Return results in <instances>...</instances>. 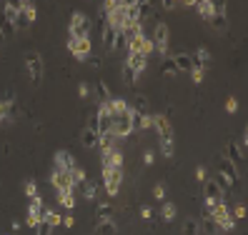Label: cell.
Listing matches in <instances>:
<instances>
[{"label": "cell", "instance_id": "6da1fadb", "mask_svg": "<svg viewBox=\"0 0 248 235\" xmlns=\"http://www.w3.org/2000/svg\"><path fill=\"white\" fill-rule=\"evenodd\" d=\"M208 208V205H206ZM211 210V218H213V223L218 225V230L221 233H228V230H233L236 228V223L238 220L231 215V210L226 208V203H218V205H213V208H208Z\"/></svg>", "mask_w": 248, "mask_h": 235}, {"label": "cell", "instance_id": "7a4b0ae2", "mask_svg": "<svg viewBox=\"0 0 248 235\" xmlns=\"http://www.w3.org/2000/svg\"><path fill=\"white\" fill-rule=\"evenodd\" d=\"M168 38H170V28L166 23H155L153 28V33H151V40H153V48L158 50V55H163L168 58Z\"/></svg>", "mask_w": 248, "mask_h": 235}, {"label": "cell", "instance_id": "3957f363", "mask_svg": "<svg viewBox=\"0 0 248 235\" xmlns=\"http://www.w3.org/2000/svg\"><path fill=\"white\" fill-rule=\"evenodd\" d=\"M68 33H70V38H88V33H91V18L85 15V13H80V10L73 13Z\"/></svg>", "mask_w": 248, "mask_h": 235}, {"label": "cell", "instance_id": "277c9868", "mask_svg": "<svg viewBox=\"0 0 248 235\" xmlns=\"http://www.w3.org/2000/svg\"><path fill=\"white\" fill-rule=\"evenodd\" d=\"M110 133L118 138V140H125L130 133H133V125H130V108L125 113H118L113 115V123H110Z\"/></svg>", "mask_w": 248, "mask_h": 235}, {"label": "cell", "instance_id": "5b68a950", "mask_svg": "<svg viewBox=\"0 0 248 235\" xmlns=\"http://www.w3.org/2000/svg\"><path fill=\"white\" fill-rule=\"evenodd\" d=\"M103 183L108 195L115 198L121 193V183H123V168H103Z\"/></svg>", "mask_w": 248, "mask_h": 235}, {"label": "cell", "instance_id": "8992f818", "mask_svg": "<svg viewBox=\"0 0 248 235\" xmlns=\"http://www.w3.org/2000/svg\"><path fill=\"white\" fill-rule=\"evenodd\" d=\"M91 38H68V50L73 53V58L80 63H85L91 58Z\"/></svg>", "mask_w": 248, "mask_h": 235}, {"label": "cell", "instance_id": "52a82bcc", "mask_svg": "<svg viewBox=\"0 0 248 235\" xmlns=\"http://www.w3.org/2000/svg\"><path fill=\"white\" fill-rule=\"evenodd\" d=\"M25 70H28L31 83L33 85H40V80H43V58L38 53H28L25 55Z\"/></svg>", "mask_w": 248, "mask_h": 235}, {"label": "cell", "instance_id": "ba28073f", "mask_svg": "<svg viewBox=\"0 0 248 235\" xmlns=\"http://www.w3.org/2000/svg\"><path fill=\"white\" fill-rule=\"evenodd\" d=\"M153 130L158 133V143H173V125L166 115H153Z\"/></svg>", "mask_w": 248, "mask_h": 235}, {"label": "cell", "instance_id": "9c48e42d", "mask_svg": "<svg viewBox=\"0 0 248 235\" xmlns=\"http://www.w3.org/2000/svg\"><path fill=\"white\" fill-rule=\"evenodd\" d=\"M50 185L58 190V193H65V190H76V185H73V175L65 173V170H55L50 173Z\"/></svg>", "mask_w": 248, "mask_h": 235}, {"label": "cell", "instance_id": "30bf717a", "mask_svg": "<svg viewBox=\"0 0 248 235\" xmlns=\"http://www.w3.org/2000/svg\"><path fill=\"white\" fill-rule=\"evenodd\" d=\"M203 198H206V205H208V208H213V205H218V203H226L223 190L218 188L213 180H203Z\"/></svg>", "mask_w": 248, "mask_h": 235}, {"label": "cell", "instance_id": "8fae6325", "mask_svg": "<svg viewBox=\"0 0 248 235\" xmlns=\"http://www.w3.org/2000/svg\"><path fill=\"white\" fill-rule=\"evenodd\" d=\"M53 165H55V170H65V173H73L76 170V158H73L68 150H58L55 155H53Z\"/></svg>", "mask_w": 248, "mask_h": 235}, {"label": "cell", "instance_id": "7c38bea8", "mask_svg": "<svg viewBox=\"0 0 248 235\" xmlns=\"http://www.w3.org/2000/svg\"><path fill=\"white\" fill-rule=\"evenodd\" d=\"M221 230H218V225L213 223V218H211V210L206 208L203 210V218L198 220V235H218Z\"/></svg>", "mask_w": 248, "mask_h": 235}, {"label": "cell", "instance_id": "4fadbf2b", "mask_svg": "<svg viewBox=\"0 0 248 235\" xmlns=\"http://www.w3.org/2000/svg\"><path fill=\"white\" fill-rule=\"evenodd\" d=\"M218 173H221V175H226V178L233 183V185H236L238 183V170H236V165H233L231 163V160L223 155V158H218Z\"/></svg>", "mask_w": 248, "mask_h": 235}, {"label": "cell", "instance_id": "5bb4252c", "mask_svg": "<svg viewBox=\"0 0 248 235\" xmlns=\"http://www.w3.org/2000/svg\"><path fill=\"white\" fill-rule=\"evenodd\" d=\"M226 158L231 160L233 165H241L243 160H246V153L241 150V145H238L236 140H228V143H226Z\"/></svg>", "mask_w": 248, "mask_h": 235}, {"label": "cell", "instance_id": "9a60e30c", "mask_svg": "<svg viewBox=\"0 0 248 235\" xmlns=\"http://www.w3.org/2000/svg\"><path fill=\"white\" fill-rule=\"evenodd\" d=\"M103 168H123V150L113 148L103 153Z\"/></svg>", "mask_w": 248, "mask_h": 235}, {"label": "cell", "instance_id": "2e32d148", "mask_svg": "<svg viewBox=\"0 0 248 235\" xmlns=\"http://www.w3.org/2000/svg\"><path fill=\"white\" fill-rule=\"evenodd\" d=\"M191 58H193V68H203V70H208L211 63H213V58H211L208 48H198Z\"/></svg>", "mask_w": 248, "mask_h": 235}, {"label": "cell", "instance_id": "e0dca14e", "mask_svg": "<svg viewBox=\"0 0 248 235\" xmlns=\"http://www.w3.org/2000/svg\"><path fill=\"white\" fill-rule=\"evenodd\" d=\"M125 63L136 70V75H140V73L145 70V65H148V58L140 55V53H128L125 55Z\"/></svg>", "mask_w": 248, "mask_h": 235}, {"label": "cell", "instance_id": "ac0fdd59", "mask_svg": "<svg viewBox=\"0 0 248 235\" xmlns=\"http://www.w3.org/2000/svg\"><path fill=\"white\" fill-rule=\"evenodd\" d=\"M173 58V63H176V68H178V73L183 70V73H191L193 70V58H191V53H176V55H170Z\"/></svg>", "mask_w": 248, "mask_h": 235}, {"label": "cell", "instance_id": "d6986e66", "mask_svg": "<svg viewBox=\"0 0 248 235\" xmlns=\"http://www.w3.org/2000/svg\"><path fill=\"white\" fill-rule=\"evenodd\" d=\"M118 233V225H115L113 218H103L95 223V235H115Z\"/></svg>", "mask_w": 248, "mask_h": 235}, {"label": "cell", "instance_id": "ffe728a7", "mask_svg": "<svg viewBox=\"0 0 248 235\" xmlns=\"http://www.w3.org/2000/svg\"><path fill=\"white\" fill-rule=\"evenodd\" d=\"M128 108L133 113H140V115H148L151 113V105H148V98L145 95H136L133 103H128Z\"/></svg>", "mask_w": 248, "mask_h": 235}, {"label": "cell", "instance_id": "44dd1931", "mask_svg": "<svg viewBox=\"0 0 248 235\" xmlns=\"http://www.w3.org/2000/svg\"><path fill=\"white\" fill-rule=\"evenodd\" d=\"M93 93H95L98 103H108V100L113 98V93H110V88L106 85V80H95V85H93Z\"/></svg>", "mask_w": 248, "mask_h": 235}, {"label": "cell", "instance_id": "7402d4cb", "mask_svg": "<svg viewBox=\"0 0 248 235\" xmlns=\"http://www.w3.org/2000/svg\"><path fill=\"white\" fill-rule=\"evenodd\" d=\"M40 220H43V213H40V208H35V205H31V208H28V218H25V225L35 230V228L40 225Z\"/></svg>", "mask_w": 248, "mask_h": 235}, {"label": "cell", "instance_id": "603a6c76", "mask_svg": "<svg viewBox=\"0 0 248 235\" xmlns=\"http://www.w3.org/2000/svg\"><path fill=\"white\" fill-rule=\"evenodd\" d=\"M80 143H83V148H98V133L95 130H91V128H85L83 130V135H80Z\"/></svg>", "mask_w": 248, "mask_h": 235}, {"label": "cell", "instance_id": "cb8c5ba5", "mask_svg": "<svg viewBox=\"0 0 248 235\" xmlns=\"http://www.w3.org/2000/svg\"><path fill=\"white\" fill-rule=\"evenodd\" d=\"M208 23H211L213 30H218V33H223L226 28H228V18H226V13H213V18H211Z\"/></svg>", "mask_w": 248, "mask_h": 235}, {"label": "cell", "instance_id": "d4e9b609", "mask_svg": "<svg viewBox=\"0 0 248 235\" xmlns=\"http://www.w3.org/2000/svg\"><path fill=\"white\" fill-rule=\"evenodd\" d=\"M196 10L203 20H211L213 18V8H211V0H196Z\"/></svg>", "mask_w": 248, "mask_h": 235}, {"label": "cell", "instance_id": "484cf974", "mask_svg": "<svg viewBox=\"0 0 248 235\" xmlns=\"http://www.w3.org/2000/svg\"><path fill=\"white\" fill-rule=\"evenodd\" d=\"M108 108H110V115L125 113V110H128V100H125V98H110V100H108Z\"/></svg>", "mask_w": 248, "mask_h": 235}, {"label": "cell", "instance_id": "4316f807", "mask_svg": "<svg viewBox=\"0 0 248 235\" xmlns=\"http://www.w3.org/2000/svg\"><path fill=\"white\" fill-rule=\"evenodd\" d=\"M160 73H163V75H168V78H176V75H178V68H176V63H173L170 55L163 58V63H160Z\"/></svg>", "mask_w": 248, "mask_h": 235}, {"label": "cell", "instance_id": "83f0119b", "mask_svg": "<svg viewBox=\"0 0 248 235\" xmlns=\"http://www.w3.org/2000/svg\"><path fill=\"white\" fill-rule=\"evenodd\" d=\"M213 183H216L218 188L223 190V195H226V198L231 195V190H233V183H231V180L226 178V175H221V173H216V175H213Z\"/></svg>", "mask_w": 248, "mask_h": 235}, {"label": "cell", "instance_id": "f1b7e54d", "mask_svg": "<svg viewBox=\"0 0 248 235\" xmlns=\"http://www.w3.org/2000/svg\"><path fill=\"white\" fill-rule=\"evenodd\" d=\"M0 33H3V38H13V35H16V25H13V20L5 18V15H0Z\"/></svg>", "mask_w": 248, "mask_h": 235}, {"label": "cell", "instance_id": "f546056e", "mask_svg": "<svg viewBox=\"0 0 248 235\" xmlns=\"http://www.w3.org/2000/svg\"><path fill=\"white\" fill-rule=\"evenodd\" d=\"M58 203H61L63 208H68V210L76 208V195H73V190H65V193H58Z\"/></svg>", "mask_w": 248, "mask_h": 235}, {"label": "cell", "instance_id": "4dcf8cb0", "mask_svg": "<svg viewBox=\"0 0 248 235\" xmlns=\"http://www.w3.org/2000/svg\"><path fill=\"white\" fill-rule=\"evenodd\" d=\"M103 218H113L110 200H98V220H103Z\"/></svg>", "mask_w": 248, "mask_h": 235}, {"label": "cell", "instance_id": "1f68e13d", "mask_svg": "<svg viewBox=\"0 0 248 235\" xmlns=\"http://www.w3.org/2000/svg\"><path fill=\"white\" fill-rule=\"evenodd\" d=\"M160 218H163L166 223H173V220H176V205L163 200V210H160Z\"/></svg>", "mask_w": 248, "mask_h": 235}, {"label": "cell", "instance_id": "d6a6232c", "mask_svg": "<svg viewBox=\"0 0 248 235\" xmlns=\"http://www.w3.org/2000/svg\"><path fill=\"white\" fill-rule=\"evenodd\" d=\"M83 195H85V200H98V185L91 183V180H85L83 183Z\"/></svg>", "mask_w": 248, "mask_h": 235}, {"label": "cell", "instance_id": "836d02e7", "mask_svg": "<svg viewBox=\"0 0 248 235\" xmlns=\"http://www.w3.org/2000/svg\"><path fill=\"white\" fill-rule=\"evenodd\" d=\"M136 80H138V75H136V70L130 68L125 60H123V83L125 85H136Z\"/></svg>", "mask_w": 248, "mask_h": 235}, {"label": "cell", "instance_id": "e575fe53", "mask_svg": "<svg viewBox=\"0 0 248 235\" xmlns=\"http://www.w3.org/2000/svg\"><path fill=\"white\" fill-rule=\"evenodd\" d=\"M151 13H153L151 0L148 3H138V23H145V18H151Z\"/></svg>", "mask_w": 248, "mask_h": 235}, {"label": "cell", "instance_id": "d590c367", "mask_svg": "<svg viewBox=\"0 0 248 235\" xmlns=\"http://www.w3.org/2000/svg\"><path fill=\"white\" fill-rule=\"evenodd\" d=\"M20 15H23L28 23H35V20H38V10H35V5H23V8H20Z\"/></svg>", "mask_w": 248, "mask_h": 235}, {"label": "cell", "instance_id": "8d00e7d4", "mask_svg": "<svg viewBox=\"0 0 248 235\" xmlns=\"http://www.w3.org/2000/svg\"><path fill=\"white\" fill-rule=\"evenodd\" d=\"M183 235H198V220H196V218H186Z\"/></svg>", "mask_w": 248, "mask_h": 235}, {"label": "cell", "instance_id": "74e56055", "mask_svg": "<svg viewBox=\"0 0 248 235\" xmlns=\"http://www.w3.org/2000/svg\"><path fill=\"white\" fill-rule=\"evenodd\" d=\"M70 175H73V185H83L85 180H88V178H85V170L80 165H76V170H73Z\"/></svg>", "mask_w": 248, "mask_h": 235}, {"label": "cell", "instance_id": "f35d334b", "mask_svg": "<svg viewBox=\"0 0 248 235\" xmlns=\"http://www.w3.org/2000/svg\"><path fill=\"white\" fill-rule=\"evenodd\" d=\"M153 40L148 38V35H143V48H140V55H145V58H148V55H153Z\"/></svg>", "mask_w": 248, "mask_h": 235}, {"label": "cell", "instance_id": "ab89813d", "mask_svg": "<svg viewBox=\"0 0 248 235\" xmlns=\"http://www.w3.org/2000/svg\"><path fill=\"white\" fill-rule=\"evenodd\" d=\"M203 78H206V70H203V68H193L191 70V80L198 85V83H203Z\"/></svg>", "mask_w": 248, "mask_h": 235}, {"label": "cell", "instance_id": "60d3db41", "mask_svg": "<svg viewBox=\"0 0 248 235\" xmlns=\"http://www.w3.org/2000/svg\"><path fill=\"white\" fill-rule=\"evenodd\" d=\"M35 230H38V235H53V225L48 223V220H40V225Z\"/></svg>", "mask_w": 248, "mask_h": 235}, {"label": "cell", "instance_id": "b9f144b4", "mask_svg": "<svg viewBox=\"0 0 248 235\" xmlns=\"http://www.w3.org/2000/svg\"><path fill=\"white\" fill-rule=\"evenodd\" d=\"M140 220H143V223H151V220H153V208H151V205H143V208H140Z\"/></svg>", "mask_w": 248, "mask_h": 235}, {"label": "cell", "instance_id": "7bdbcfd3", "mask_svg": "<svg viewBox=\"0 0 248 235\" xmlns=\"http://www.w3.org/2000/svg\"><path fill=\"white\" fill-rule=\"evenodd\" d=\"M153 195H155V200H160V203L166 200V188H163V183H155V188H153Z\"/></svg>", "mask_w": 248, "mask_h": 235}, {"label": "cell", "instance_id": "ee69618b", "mask_svg": "<svg viewBox=\"0 0 248 235\" xmlns=\"http://www.w3.org/2000/svg\"><path fill=\"white\" fill-rule=\"evenodd\" d=\"M226 5H228V0H211L213 13H226Z\"/></svg>", "mask_w": 248, "mask_h": 235}, {"label": "cell", "instance_id": "f6af8a7d", "mask_svg": "<svg viewBox=\"0 0 248 235\" xmlns=\"http://www.w3.org/2000/svg\"><path fill=\"white\" fill-rule=\"evenodd\" d=\"M25 195H28V198H35V195H38V185H35L33 180L25 183Z\"/></svg>", "mask_w": 248, "mask_h": 235}, {"label": "cell", "instance_id": "bcb514c9", "mask_svg": "<svg viewBox=\"0 0 248 235\" xmlns=\"http://www.w3.org/2000/svg\"><path fill=\"white\" fill-rule=\"evenodd\" d=\"M160 153H163L166 158H173V153H176V148H173V143H160Z\"/></svg>", "mask_w": 248, "mask_h": 235}, {"label": "cell", "instance_id": "7dc6e473", "mask_svg": "<svg viewBox=\"0 0 248 235\" xmlns=\"http://www.w3.org/2000/svg\"><path fill=\"white\" fill-rule=\"evenodd\" d=\"M91 93H93V88H91L88 83H80V88H78V95H80V98H91Z\"/></svg>", "mask_w": 248, "mask_h": 235}, {"label": "cell", "instance_id": "c3c4849f", "mask_svg": "<svg viewBox=\"0 0 248 235\" xmlns=\"http://www.w3.org/2000/svg\"><path fill=\"white\" fill-rule=\"evenodd\" d=\"M226 110H228V113H236V110H238V100H236V98H228V100H226Z\"/></svg>", "mask_w": 248, "mask_h": 235}, {"label": "cell", "instance_id": "681fc988", "mask_svg": "<svg viewBox=\"0 0 248 235\" xmlns=\"http://www.w3.org/2000/svg\"><path fill=\"white\" fill-rule=\"evenodd\" d=\"M231 215L236 218V220H238V218H243V215H246V205H243V203H238V205H236V210H233Z\"/></svg>", "mask_w": 248, "mask_h": 235}, {"label": "cell", "instance_id": "f907efd6", "mask_svg": "<svg viewBox=\"0 0 248 235\" xmlns=\"http://www.w3.org/2000/svg\"><path fill=\"white\" fill-rule=\"evenodd\" d=\"M160 5H163V10H176L178 0H160Z\"/></svg>", "mask_w": 248, "mask_h": 235}, {"label": "cell", "instance_id": "816d5d0a", "mask_svg": "<svg viewBox=\"0 0 248 235\" xmlns=\"http://www.w3.org/2000/svg\"><path fill=\"white\" fill-rule=\"evenodd\" d=\"M153 160H155L153 150H145V153H143V163H145V165H153Z\"/></svg>", "mask_w": 248, "mask_h": 235}, {"label": "cell", "instance_id": "f5cc1de1", "mask_svg": "<svg viewBox=\"0 0 248 235\" xmlns=\"http://www.w3.org/2000/svg\"><path fill=\"white\" fill-rule=\"evenodd\" d=\"M140 125H143V130H145V128H153V115H151V113H148V115H143Z\"/></svg>", "mask_w": 248, "mask_h": 235}, {"label": "cell", "instance_id": "db71d44e", "mask_svg": "<svg viewBox=\"0 0 248 235\" xmlns=\"http://www.w3.org/2000/svg\"><path fill=\"white\" fill-rule=\"evenodd\" d=\"M196 180H198V183L206 180V168H203V165H198V168H196Z\"/></svg>", "mask_w": 248, "mask_h": 235}, {"label": "cell", "instance_id": "11a10c76", "mask_svg": "<svg viewBox=\"0 0 248 235\" xmlns=\"http://www.w3.org/2000/svg\"><path fill=\"white\" fill-rule=\"evenodd\" d=\"M5 8H13V10H20V8H23V3H20V0H5Z\"/></svg>", "mask_w": 248, "mask_h": 235}, {"label": "cell", "instance_id": "9f6ffc18", "mask_svg": "<svg viewBox=\"0 0 248 235\" xmlns=\"http://www.w3.org/2000/svg\"><path fill=\"white\" fill-rule=\"evenodd\" d=\"M88 128H91V130H95V133H98V115H95V113H93V115L88 118Z\"/></svg>", "mask_w": 248, "mask_h": 235}, {"label": "cell", "instance_id": "6f0895ef", "mask_svg": "<svg viewBox=\"0 0 248 235\" xmlns=\"http://www.w3.org/2000/svg\"><path fill=\"white\" fill-rule=\"evenodd\" d=\"M63 225L65 228H73V225H76V220H73L70 215H63Z\"/></svg>", "mask_w": 248, "mask_h": 235}, {"label": "cell", "instance_id": "680465c9", "mask_svg": "<svg viewBox=\"0 0 248 235\" xmlns=\"http://www.w3.org/2000/svg\"><path fill=\"white\" fill-rule=\"evenodd\" d=\"M181 5H196V0H178Z\"/></svg>", "mask_w": 248, "mask_h": 235}, {"label": "cell", "instance_id": "91938a15", "mask_svg": "<svg viewBox=\"0 0 248 235\" xmlns=\"http://www.w3.org/2000/svg\"><path fill=\"white\" fill-rule=\"evenodd\" d=\"M23 5H35V0H20Z\"/></svg>", "mask_w": 248, "mask_h": 235}, {"label": "cell", "instance_id": "94428289", "mask_svg": "<svg viewBox=\"0 0 248 235\" xmlns=\"http://www.w3.org/2000/svg\"><path fill=\"white\" fill-rule=\"evenodd\" d=\"M136 3H148V0H136Z\"/></svg>", "mask_w": 248, "mask_h": 235}, {"label": "cell", "instance_id": "6125c7cd", "mask_svg": "<svg viewBox=\"0 0 248 235\" xmlns=\"http://www.w3.org/2000/svg\"><path fill=\"white\" fill-rule=\"evenodd\" d=\"M115 3H121V0H115ZM121 5H123V3H121Z\"/></svg>", "mask_w": 248, "mask_h": 235}, {"label": "cell", "instance_id": "be15d7a7", "mask_svg": "<svg viewBox=\"0 0 248 235\" xmlns=\"http://www.w3.org/2000/svg\"><path fill=\"white\" fill-rule=\"evenodd\" d=\"M0 40H3V33H0Z\"/></svg>", "mask_w": 248, "mask_h": 235}]
</instances>
